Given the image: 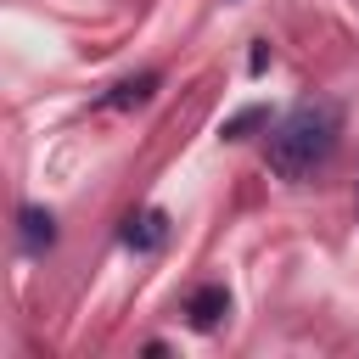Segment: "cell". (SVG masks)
<instances>
[{"label": "cell", "instance_id": "8992f818", "mask_svg": "<svg viewBox=\"0 0 359 359\" xmlns=\"http://www.w3.org/2000/svg\"><path fill=\"white\" fill-rule=\"evenodd\" d=\"M258 123H269V112H264V107H241L236 118H224L219 135H224V140H247V129H258Z\"/></svg>", "mask_w": 359, "mask_h": 359}, {"label": "cell", "instance_id": "7a4b0ae2", "mask_svg": "<svg viewBox=\"0 0 359 359\" xmlns=\"http://www.w3.org/2000/svg\"><path fill=\"white\" fill-rule=\"evenodd\" d=\"M118 241H123L129 252H157V247L168 241V213H163V208H140V213H129L123 230H118Z\"/></svg>", "mask_w": 359, "mask_h": 359}, {"label": "cell", "instance_id": "52a82bcc", "mask_svg": "<svg viewBox=\"0 0 359 359\" xmlns=\"http://www.w3.org/2000/svg\"><path fill=\"white\" fill-rule=\"evenodd\" d=\"M247 67H252V73H264V67H269V45H252V56H247Z\"/></svg>", "mask_w": 359, "mask_h": 359}, {"label": "cell", "instance_id": "277c9868", "mask_svg": "<svg viewBox=\"0 0 359 359\" xmlns=\"http://www.w3.org/2000/svg\"><path fill=\"white\" fill-rule=\"evenodd\" d=\"M17 224H22V247H28V252H45V247L56 241V219H50L45 208H22Z\"/></svg>", "mask_w": 359, "mask_h": 359}, {"label": "cell", "instance_id": "3957f363", "mask_svg": "<svg viewBox=\"0 0 359 359\" xmlns=\"http://www.w3.org/2000/svg\"><path fill=\"white\" fill-rule=\"evenodd\" d=\"M224 314H230V292H224L219 280H208V286H196V292L185 297V320H191L196 331H213Z\"/></svg>", "mask_w": 359, "mask_h": 359}, {"label": "cell", "instance_id": "6da1fadb", "mask_svg": "<svg viewBox=\"0 0 359 359\" xmlns=\"http://www.w3.org/2000/svg\"><path fill=\"white\" fill-rule=\"evenodd\" d=\"M337 135H342V107L314 95V101H297L275 129H269V168L280 180H309L314 168L331 163L337 151Z\"/></svg>", "mask_w": 359, "mask_h": 359}, {"label": "cell", "instance_id": "5b68a950", "mask_svg": "<svg viewBox=\"0 0 359 359\" xmlns=\"http://www.w3.org/2000/svg\"><path fill=\"white\" fill-rule=\"evenodd\" d=\"M157 95V73H135V79H123V84H112V95H107V107H146Z\"/></svg>", "mask_w": 359, "mask_h": 359}]
</instances>
